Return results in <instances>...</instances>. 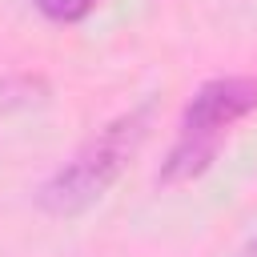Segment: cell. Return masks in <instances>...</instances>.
Listing matches in <instances>:
<instances>
[{
    "label": "cell",
    "mask_w": 257,
    "mask_h": 257,
    "mask_svg": "<svg viewBox=\"0 0 257 257\" xmlns=\"http://www.w3.org/2000/svg\"><path fill=\"white\" fill-rule=\"evenodd\" d=\"M153 124V104L128 108L120 116H112L104 128H96L40 189H36V205L48 217H76L88 205H96L116 177L124 173V165L137 157V149L145 145Z\"/></svg>",
    "instance_id": "obj_1"
},
{
    "label": "cell",
    "mask_w": 257,
    "mask_h": 257,
    "mask_svg": "<svg viewBox=\"0 0 257 257\" xmlns=\"http://www.w3.org/2000/svg\"><path fill=\"white\" fill-rule=\"evenodd\" d=\"M249 112H257V76L205 80L193 92V100L185 104L181 120H177V137L165 153V165H161L157 181L161 185H181V181L201 177L217 161L233 124H241Z\"/></svg>",
    "instance_id": "obj_2"
},
{
    "label": "cell",
    "mask_w": 257,
    "mask_h": 257,
    "mask_svg": "<svg viewBox=\"0 0 257 257\" xmlns=\"http://www.w3.org/2000/svg\"><path fill=\"white\" fill-rule=\"evenodd\" d=\"M32 4H36V12H40L44 20H52V24H80V20H88V16L96 12L100 0H32Z\"/></svg>",
    "instance_id": "obj_3"
},
{
    "label": "cell",
    "mask_w": 257,
    "mask_h": 257,
    "mask_svg": "<svg viewBox=\"0 0 257 257\" xmlns=\"http://www.w3.org/2000/svg\"><path fill=\"white\" fill-rule=\"evenodd\" d=\"M241 257H257V237H253V241L245 245V253H241Z\"/></svg>",
    "instance_id": "obj_4"
}]
</instances>
